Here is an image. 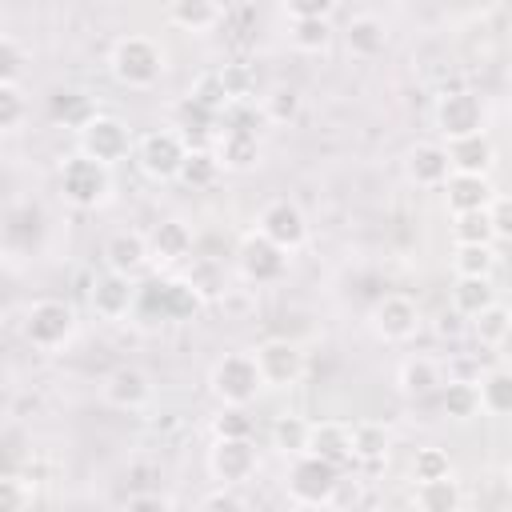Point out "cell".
<instances>
[{"label": "cell", "mask_w": 512, "mask_h": 512, "mask_svg": "<svg viewBox=\"0 0 512 512\" xmlns=\"http://www.w3.org/2000/svg\"><path fill=\"white\" fill-rule=\"evenodd\" d=\"M340 484H344V468L316 456V452H296L288 456V468H284V492L292 504L300 508H328L336 504L340 496Z\"/></svg>", "instance_id": "6da1fadb"}, {"label": "cell", "mask_w": 512, "mask_h": 512, "mask_svg": "<svg viewBox=\"0 0 512 512\" xmlns=\"http://www.w3.org/2000/svg\"><path fill=\"white\" fill-rule=\"evenodd\" d=\"M108 68L124 88H152L164 76V48L152 36H120L108 52Z\"/></svg>", "instance_id": "7a4b0ae2"}, {"label": "cell", "mask_w": 512, "mask_h": 512, "mask_svg": "<svg viewBox=\"0 0 512 512\" xmlns=\"http://www.w3.org/2000/svg\"><path fill=\"white\" fill-rule=\"evenodd\" d=\"M56 180H60V196L72 208H100L112 192V168L84 152H72L68 160H60Z\"/></svg>", "instance_id": "3957f363"}, {"label": "cell", "mask_w": 512, "mask_h": 512, "mask_svg": "<svg viewBox=\"0 0 512 512\" xmlns=\"http://www.w3.org/2000/svg\"><path fill=\"white\" fill-rule=\"evenodd\" d=\"M76 152H84V156H92V160H100V164H108V168H116L120 160H128L132 156V128L120 120V116H108V112H92L80 128H76Z\"/></svg>", "instance_id": "277c9868"}, {"label": "cell", "mask_w": 512, "mask_h": 512, "mask_svg": "<svg viewBox=\"0 0 512 512\" xmlns=\"http://www.w3.org/2000/svg\"><path fill=\"white\" fill-rule=\"evenodd\" d=\"M76 336V312L68 300H56V296H44V300H32L28 312H24V340L32 348H64L68 340Z\"/></svg>", "instance_id": "5b68a950"}, {"label": "cell", "mask_w": 512, "mask_h": 512, "mask_svg": "<svg viewBox=\"0 0 512 512\" xmlns=\"http://www.w3.org/2000/svg\"><path fill=\"white\" fill-rule=\"evenodd\" d=\"M208 384H212V396L220 404H252L260 392H264V380L256 372V360L252 352H224L212 372H208Z\"/></svg>", "instance_id": "8992f818"}, {"label": "cell", "mask_w": 512, "mask_h": 512, "mask_svg": "<svg viewBox=\"0 0 512 512\" xmlns=\"http://www.w3.org/2000/svg\"><path fill=\"white\" fill-rule=\"evenodd\" d=\"M368 324H372L376 340H384V344H408V340H416V332L424 328V312H420V304H416L412 296H404V292H384V296L372 304Z\"/></svg>", "instance_id": "52a82bcc"}, {"label": "cell", "mask_w": 512, "mask_h": 512, "mask_svg": "<svg viewBox=\"0 0 512 512\" xmlns=\"http://www.w3.org/2000/svg\"><path fill=\"white\" fill-rule=\"evenodd\" d=\"M184 152H188V144H184V136H180L176 128H152V132H144V136L132 144V156H136L140 172H144L148 180H160V184H164V180H176Z\"/></svg>", "instance_id": "ba28073f"}, {"label": "cell", "mask_w": 512, "mask_h": 512, "mask_svg": "<svg viewBox=\"0 0 512 512\" xmlns=\"http://www.w3.org/2000/svg\"><path fill=\"white\" fill-rule=\"evenodd\" d=\"M236 272L248 284H276L288 272V252L280 244H272L264 232H244L236 244Z\"/></svg>", "instance_id": "9c48e42d"}, {"label": "cell", "mask_w": 512, "mask_h": 512, "mask_svg": "<svg viewBox=\"0 0 512 512\" xmlns=\"http://www.w3.org/2000/svg\"><path fill=\"white\" fill-rule=\"evenodd\" d=\"M252 360H256V372H260L264 388H296L304 380V368H308L300 344L284 340V336H272V340L256 344Z\"/></svg>", "instance_id": "30bf717a"}, {"label": "cell", "mask_w": 512, "mask_h": 512, "mask_svg": "<svg viewBox=\"0 0 512 512\" xmlns=\"http://www.w3.org/2000/svg\"><path fill=\"white\" fill-rule=\"evenodd\" d=\"M200 304H204V296L188 280H176L172 276V280H152V284L136 288V308L132 312L156 308L164 320H192L200 312Z\"/></svg>", "instance_id": "8fae6325"}, {"label": "cell", "mask_w": 512, "mask_h": 512, "mask_svg": "<svg viewBox=\"0 0 512 512\" xmlns=\"http://www.w3.org/2000/svg\"><path fill=\"white\" fill-rule=\"evenodd\" d=\"M484 124H488V108L472 88H452L436 100V128H440L444 140L480 132Z\"/></svg>", "instance_id": "7c38bea8"}, {"label": "cell", "mask_w": 512, "mask_h": 512, "mask_svg": "<svg viewBox=\"0 0 512 512\" xmlns=\"http://www.w3.org/2000/svg\"><path fill=\"white\" fill-rule=\"evenodd\" d=\"M208 472L216 484H248L260 472V452L252 444V436L244 440H212L208 448Z\"/></svg>", "instance_id": "4fadbf2b"}, {"label": "cell", "mask_w": 512, "mask_h": 512, "mask_svg": "<svg viewBox=\"0 0 512 512\" xmlns=\"http://www.w3.org/2000/svg\"><path fill=\"white\" fill-rule=\"evenodd\" d=\"M256 232H264L272 244H280L284 252H296L304 248L308 240V220L304 212L292 204V200H268L260 208V220H256Z\"/></svg>", "instance_id": "5bb4252c"}, {"label": "cell", "mask_w": 512, "mask_h": 512, "mask_svg": "<svg viewBox=\"0 0 512 512\" xmlns=\"http://www.w3.org/2000/svg\"><path fill=\"white\" fill-rule=\"evenodd\" d=\"M104 404L120 408V412H140L152 400V376L136 364H120L104 376Z\"/></svg>", "instance_id": "9a60e30c"}, {"label": "cell", "mask_w": 512, "mask_h": 512, "mask_svg": "<svg viewBox=\"0 0 512 512\" xmlns=\"http://www.w3.org/2000/svg\"><path fill=\"white\" fill-rule=\"evenodd\" d=\"M104 264L108 272H120V276H140L148 264H152V252H148V236L136 232V228H120L104 240Z\"/></svg>", "instance_id": "2e32d148"}, {"label": "cell", "mask_w": 512, "mask_h": 512, "mask_svg": "<svg viewBox=\"0 0 512 512\" xmlns=\"http://www.w3.org/2000/svg\"><path fill=\"white\" fill-rule=\"evenodd\" d=\"M88 304H92V312L100 320H124L136 308V280L132 276H120V272H104L92 284Z\"/></svg>", "instance_id": "e0dca14e"}, {"label": "cell", "mask_w": 512, "mask_h": 512, "mask_svg": "<svg viewBox=\"0 0 512 512\" xmlns=\"http://www.w3.org/2000/svg\"><path fill=\"white\" fill-rule=\"evenodd\" d=\"M404 172H408V180H412L416 188H440V184L448 180V172H452L444 144H440V140H420V144H412L408 156H404Z\"/></svg>", "instance_id": "ac0fdd59"}, {"label": "cell", "mask_w": 512, "mask_h": 512, "mask_svg": "<svg viewBox=\"0 0 512 512\" xmlns=\"http://www.w3.org/2000/svg\"><path fill=\"white\" fill-rule=\"evenodd\" d=\"M212 152H216L224 172H248V168L260 164V136L256 132H240V128H216Z\"/></svg>", "instance_id": "d6986e66"}, {"label": "cell", "mask_w": 512, "mask_h": 512, "mask_svg": "<svg viewBox=\"0 0 512 512\" xmlns=\"http://www.w3.org/2000/svg\"><path fill=\"white\" fill-rule=\"evenodd\" d=\"M444 152H448V164L452 172H492L496 164V144L488 136V128L480 132H468V136H456V140H444Z\"/></svg>", "instance_id": "ffe728a7"}, {"label": "cell", "mask_w": 512, "mask_h": 512, "mask_svg": "<svg viewBox=\"0 0 512 512\" xmlns=\"http://www.w3.org/2000/svg\"><path fill=\"white\" fill-rule=\"evenodd\" d=\"M440 188H444L448 212H476V208H488V200L496 196V184L484 172H448Z\"/></svg>", "instance_id": "44dd1931"}, {"label": "cell", "mask_w": 512, "mask_h": 512, "mask_svg": "<svg viewBox=\"0 0 512 512\" xmlns=\"http://www.w3.org/2000/svg\"><path fill=\"white\" fill-rule=\"evenodd\" d=\"M144 236H148V252H152L156 264H180V260H192L196 236H192V228H188L184 220L168 216V220H160V224H156L152 232H144Z\"/></svg>", "instance_id": "7402d4cb"}, {"label": "cell", "mask_w": 512, "mask_h": 512, "mask_svg": "<svg viewBox=\"0 0 512 512\" xmlns=\"http://www.w3.org/2000/svg\"><path fill=\"white\" fill-rule=\"evenodd\" d=\"M304 452H316V456H324V460H332V464H348L352 460V440H348V424H340V420H312L308 424V444H304Z\"/></svg>", "instance_id": "603a6c76"}, {"label": "cell", "mask_w": 512, "mask_h": 512, "mask_svg": "<svg viewBox=\"0 0 512 512\" xmlns=\"http://www.w3.org/2000/svg\"><path fill=\"white\" fill-rule=\"evenodd\" d=\"M396 384H400V392L408 400H424L444 384V368L432 356H408L400 364V372H396Z\"/></svg>", "instance_id": "cb8c5ba5"}, {"label": "cell", "mask_w": 512, "mask_h": 512, "mask_svg": "<svg viewBox=\"0 0 512 512\" xmlns=\"http://www.w3.org/2000/svg\"><path fill=\"white\" fill-rule=\"evenodd\" d=\"M344 44H348L352 56L376 60V56L388 48V28H384L380 16H368V12H364V16H352L348 28H344Z\"/></svg>", "instance_id": "d4e9b609"}, {"label": "cell", "mask_w": 512, "mask_h": 512, "mask_svg": "<svg viewBox=\"0 0 512 512\" xmlns=\"http://www.w3.org/2000/svg\"><path fill=\"white\" fill-rule=\"evenodd\" d=\"M412 504H416L420 512H460V504H464L460 480H456L452 472H448V476H436V480H416Z\"/></svg>", "instance_id": "484cf974"}, {"label": "cell", "mask_w": 512, "mask_h": 512, "mask_svg": "<svg viewBox=\"0 0 512 512\" xmlns=\"http://www.w3.org/2000/svg\"><path fill=\"white\" fill-rule=\"evenodd\" d=\"M476 400H480V412L508 416L512 412V372L504 364H496L484 376H476Z\"/></svg>", "instance_id": "4316f807"}, {"label": "cell", "mask_w": 512, "mask_h": 512, "mask_svg": "<svg viewBox=\"0 0 512 512\" xmlns=\"http://www.w3.org/2000/svg\"><path fill=\"white\" fill-rule=\"evenodd\" d=\"M220 172H224V168H220V160H216L212 144H196V148H188V152H184L176 180H180L184 188H212V184L220 180Z\"/></svg>", "instance_id": "83f0119b"}, {"label": "cell", "mask_w": 512, "mask_h": 512, "mask_svg": "<svg viewBox=\"0 0 512 512\" xmlns=\"http://www.w3.org/2000/svg\"><path fill=\"white\" fill-rule=\"evenodd\" d=\"M496 300V284L492 276H456L452 284V312L456 316H476L480 308H488Z\"/></svg>", "instance_id": "f1b7e54d"}, {"label": "cell", "mask_w": 512, "mask_h": 512, "mask_svg": "<svg viewBox=\"0 0 512 512\" xmlns=\"http://www.w3.org/2000/svg\"><path fill=\"white\" fill-rule=\"evenodd\" d=\"M348 440H352V460H360V464H380V460L388 456V448H392L388 428L376 424V420L352 424V428H348Z\"/></svg>", "instance_id": "f546056e"}, {"label": "cell", "mask_w": 512, "mask_h": 512, "mask_svg": "<svg viewBox=\"0 0 512 512\" xmlns=\"http://www.w3.org/2000/svg\"><path fill=\"white\" fill-rule=\"evenodd\" d=\"M436 392H440V408H444L448 420H472V416L480 412L476 380H456V376H448Z\"/></svg>", "instance_id": "4dcf8cb0"}, {"label": "cell", "mask_w": 512, "mask_h": 512, "mask_svg": "<svg viewBox=\"0 0 512 512\" xmlns=\"http://www.w3.org/2000/svg\"><path fill=\"white\" fill-rule=\"evenodd\" d=\"M168 20L184 32H208L216 28L224 16L216 12L212 0H168Z\"/></svg>", "instance_id": "1f68e13d"}, {"label": "cell", "mask_w": 512, "mask_h": 512, "mask_svg": "<svg viewBox=\"0 0 512 512\" xmlns=\"http://www.w3.org/2000/svg\"><path fill=\"white\" fill-rule=\"evenodd\" d=\"M472 332H476V340H480L484 348H500V344L508 340V332H512V312H508L500 300H492L488 308H480V312L472 316Z\"/></svg>", "instance_id": "d6a6232c"}, {"label": "cell", "mask_w": 512, "mask_h": 512, "mask_svg": "<svg viewBox=\"0 0 512 512\" xmlns=\"http://www.w3.org/2000/svg\"><path fill=\"white\" fill-rule=\"evenodd\" d=\"M288 44L296 52H324L332 44V24L324 16H304L288 24Z\"/></svg>", "instance_id": "836d02e7"}, {"label": "cell", "mask_w": 512, "mask_h": 512, "mask_svg": "<svg viewBox=\"0 0 512 512\" xmlns=\"http://www.w3.org/2000/svg\"><path fill=\"white\" fill-rule=\"evenodd\" d=\"M260 116L268 124H288L300 116V88L292 84H272L264 96H260Z\"/></svg>", "instance_id": "e575fe53"}, {"label": "cell", "mask_w": 512, "mask_h": 512, "mask_svg": "<svg viewBox=\"0 0 512 512\" xmlns=\"http://www.w3.org/2000/svg\"><path fill=\"white\" fill-rule=\"evenodd\" d=\"M500 248L496 244H456L452 252V272L456 276H492Z\"/></svg>", "instance_id": "d590c367"}, {"label": "cell", "mask_w": 512, "mask_h": 512, "mask_svg": "<svg viewBox=\"0 0 512 512\" xmlns=\"http://www.w3.org/2000/svg\"><path fill=\"white\" fill-rule=\"evenodd\" d=\"M256 432V416L248 412V404H220V412L212 416V440H244Z\"/></svg>", "instance_id": "8d00e7d4"}, {"label": "cell", "mask_w": 512, "mask_h": 512, "mask_svg": "<svg viewBox=\"0 0 512 512\" xmlns=\"http://www.w3.org/2000/svg\"><path fill=\"white\" fill-rule=\"evenodd\" d=\"M452 240H456V244H492L488 208H476V212H452Z\"/></svg>", "instance_id": "74e56055"}, {"label": "cell", "mask_w": 512, "mask_h": 512, "mask_svg": "<svg viewBox=\"0 0 512 512\" xmlns=\"http://www.w3.org/2000/svg\"><path fill=\"white\" fill-rule=\"evenodd\" d=\"M188 100H196V104L208 108V112H220V108L232 100V92H228V84H224L220 72H200V76L192 80V88H188Z\"/></svg>", "instance_id": "f35d334b"}, {"label": "cell", "mask_w": 512, "mask_h": 512, "mask_svg": "<svg viewBox=\"0 0 512 512\" xmlns=\"http://www.w3.org/2000/svg\"><path fill=\"white\" fill-rule=\"evenodd\" d=\"M92 112H96V108H92V100H88L84 92H76V88H60V92H52V116H56V120H68L72 128H80Z\"/></svg>", "instance_id": "ab89813d"}, {"label": "cell", "mask_w": 512, "mask_h": 512, "mask_svg": "<svg viewBox=\"0 0 512 512\" xmlns=\"http://www.w3.org/2000/svg\"><path fill=\"white\" fill-rule=\"evenodd\" d=\"M308 424H312V420H304V416H280V420L272 424V440H276V448H280L284 456L304 452V444H308Z\"/></svg>", "instance_id": "60d3db41"}, {"label": "cell", "mask_w": 512, "mask_h": 512, "mask_svg": "<svg viewBox=\"0 0 512 512\" xmlns=\"http://www.w3.org/2000/svg\"><path fill=\"white\" fill-rule=\"evenodd\" d=\"M448 472H452V460H448L444 448H436V444L416 448V456H412V480H436V476H448Z\"/></svg>", "instance_id": "b9f144b4"}, {"label": "cell", "mask_w": 512, "mask_h": 512, "mask_svg": "<svg viewBox=\"0 0 512 512\" xmlns=\"http://www.w3.org/2000/svg\"><path fill=\"white\" fill-rule=\"evenodd\" d=\"M28 116V96L20 84H0V132H16Z\"/></svg>", "instance_id": "7bdbcfd3"}, {"label": "cell", "mask_w": 512, "mask_h": 512, "mask_svg": "<svg viewBox=\"0 0 512 512\" xmlns=\"http://www.w3.org/2000/svg\"><path fill=\"white\" fill-rule=\"evenodd\" d=\"M36 496H32V484L12 476V472H0V512H20L28 508Z\"/></svg>", "instance_id": "ee69618b"}, {"label": "cell", "mask_w": 512, "mask_h": 512, "mask_svg": "<svg viewBox=\"0 0 512 512\" xmlns=\"http://www.w3.org/2000/svg\"><path fill=\"white\" fill-rule=\"evenodd\" d=\"M488 224H492V244H496V248L508 244V236H512V204H508L504 192H496V196L488 200Z\"/></svg>", "instance_id": "f6af8a7d"}, {"label": "cell", "mask_w": 512, "mask_h": 512, "mask_svg": "<svg viewBox=\"0 0 512 512\" xmlns=\"http://www.w3.org/2000/svg\"><path fill=\"white\" fill-rule=\"evenodd\" d=\"M200 508L204 512H240V508H248V500L236 492V484H216L212 492L200 496Z\"/></svg>", "instance_id": "bcb514c9"}, {"label": "cell", "mask_w": 512, "mask_h": 512, "mask_svg": "<svg viewBox=\"0 0 512 512\" xmlns=\"http://www.w3.org/2000/svg\"><path fill=\"white\" fill-rule=\"evenodd\" d=\"M24 76V48L12 36H0V84H20Z\"/></svg>", "instance_id": "7dc6e473"}, {"label": "cell", "mask_w": 512, "mask_h": 512, "mask_svg": "<svg viewBox=\"0 0 512 512\" xmlns=\"http://www.w3.org/2000/svg\"><path fill=\"white\" fill-rule=\"evenodd\" d=\"M284 4V12H288V20H304V16H332V8H336V0H280Z\"/></svg>", "instance_id": "c3c4849f"}, {"label": "cell", "mask_w": 512, "mask_h": 512, "mask_svg": "<svg viewBox=\"0 0 512 512\" xmlns=\"http://www.w3.org/2000/svg\"><path fill=\"white\" fill-rule=\"evenodd\" d=\"M172 504H176V500L164 496V492H128V496H124V508H128V512H140V508L164 512V508H172Z\"/></svg>", "instance_id": "681fc988"}, {"label": "cell", "mask_w": 512, "mask_h": 512, "mask_svg": "<svg viewBox=\"0 0 512 512\" xmlns=\"http://www.w3.org/2000/svg\"><path fill=\"white\" fill-rule=\"evenodd\" d=\"M456 320H460L456 312H444V316H440V332H444V336H452V332H456Z\"/></svg>", "instance_id": "f907efd6"}, {"label": "cell", "mask_w": 512, "mask_h": 512, "mask_svg": "<svg viewBox=\"0 0 512 512\" xmlns=\"http://www.w3.org/2000/svg\"><path fill=\"white\" fill-rule=\"evenodd\" d=\"M212 4H216V12H220V16H228V12H236L244 0H212Z\"/></svg>", "instance_id": "816d5d0a"}, {"label": "cell", "mask_w": 512, "mask_h": 512, "mask_svg": "<svg viewBox=\"0 0 512 512\" xmlns=\"http://www.w3.org/2000/svg\"><path fill=\"white\" fill-rule=\"evenodd\" d=\"M0 36H4V20H0Z\"/></svg>", "instance_id": "f5cc1de1"}]
</instances>
